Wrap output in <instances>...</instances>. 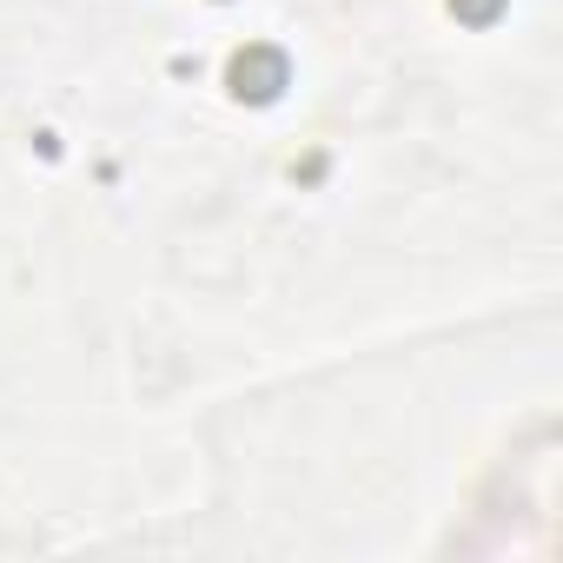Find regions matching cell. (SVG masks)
I'll list each match as a JSON object with an SVG mask.
<instances>
[{
  "mask_svg": "<svg viewBox=\"0 0 563 563\" xmlns=\"http://www.w3.org/2000/svg\"><path fill=\"white\" fill-rule=\"evenodd\" d=\"M232 80H239V93L272 100L278 87H286V60L278 54H245V60H232Z\"/></svg>",
  "mask_w": 563,
  "mask_h": 563,
  "instance_id": "1",
  "label": "cell"
}]
</instances>
